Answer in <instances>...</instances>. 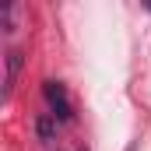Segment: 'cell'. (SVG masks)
Masks as SVG:
<instances>
[{"mask_svg":"<svg viewBox=\"0 0 151 151\" xmlns=\"http://www.w3.org/2000/svg\"><path fill=\"white\" fill-rule=\"evenodd\" d=\"M21 67H25V53L21 49H11L7 53V77H4V99H11L18 77H21Z\"/></svg>","mask_w":151,"mask_h":151,"instance_id":"obj_2","label":"cell"},{"mask_svg":"<svg viewBox=\"0 0 151 151\" xmlns=\"http://www.w3.org/2000/svg\"><path fill=\"white\" fill-rule=\"evenodd\" d=\"M81 151H88V148H81Z\"/></svg>","mask_w":151,"mask_h":151,"instance_id":"obj_5","label":"cell"},{"mask_svg":"<svg viewBox=\"0 0 151 151\" xmlns=\"http://www.w3.org/2000/svg\"><path fill=\"white\" fill-rule=\"evenodd\" d=\"M35 134H39V141H42V144H49V141L56 137V119H53L49 113H42V116L35 119Z\"/></svg>","mask_w":151,"mask_h":151,"instance_id":"obj_3","label":"cell"},{"mask_svg":"<svg viewBox=\"0 0 151 151\" xmlns=\"http://www.w3.org/2000/svg\"><path fill=\"white\" fill-rule=\"evenodd\" d=\"M42 95H46V106H49V116L56 123H70L74 119V106L67 99V88L60 81H42Z\"/></svg>","mask_w":151,"mask_h":151,"instance_id":"obj_1","label":"cell"},{"mask_svg":"<svg viewBox=\"0 0 151 151\" xmlns=\"http://www.w3.org/2000/svg\"><path fill=\"white\" fill-rule=\"evenodd\" d=\"M148 11H151V4H148Z\"/></svg>","mask_w":151,"mask_h":151,"instance_id":"obj_4","label":"cell"}]
</instances>
